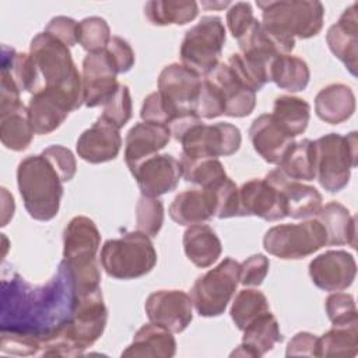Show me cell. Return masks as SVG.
<instances>
[{"mask_svg":"<svg viewBox=\"0 0 358 358\" xmlns=\"http://www.w3.org/2000/svg\"><path fill=\"white\" fill-rule=\"evenodd\" d=\"M77 296L66 270L45 285H31L18 274L1 281V330L34 336L41 341L66 323L74 310Z\"/></svg>","mask_w":358,"mask_h":358,"instance_id":"cell-1","label":"cell"},{"mask_svg":"<svg viewBox=\"0 0 358 358\" xmlns=\"http://www.w3.org/2000/svg\"><path fill=\"white\" fill-rule=\"evenodd\" d=\"M108 322V309L101 288L77 298L71 317L41 341L38 355L78 357L91 347L103 333Z\"/></svg>","mask_w":358,"mask_h":358,"instance_id":"cell-2","label":"cell"},{"mask_svg":"<svg viewBox=\"0 0 358 358\" xmlns=\"http://www.w3.org/2000/svg\"><path fill=\"white\" fill-rule=\"evenodd\" d=\"M17 185L29 217L36 221H50L57 215L63 182L42 154L28 155L18 164Z\"/></svg>","mask_w":358,"mask_h":358,"instance_id":"cell-3","label":"cell"},{"mask_svg":"<svg viewBox=\"0 0 358 358\" xmlns=\"http://www.w3.org/2000/svg\"><path fill=\"white\" fill-rule=\"evenodd\" d=\"M29 55L38 67L42 88L66 92L78 108L84 103L81 74L73 62L69 46L43 31L32 38Z\"/></svg>","mask_w":358,"mask_h":358,"instance_id":"cell-4","label":"cell"},{"mask_svg":"<svg viewBox=\"0 0 358 358\" xmlns=\"http://www.w3.org/2000/svg\"><path fill=\"white\" fill-rule=\"evenodd\" d=\"M157 252L148 235L133 231L108 239L101 249V266L116 280H134L148 274L157 264Z\"/></svg>","mask_w":358,"mask_h":358,"instance_id":"cell-5","label":"cell"},{"mask_svg":"<svg viewBox=\"0 0 358 358\" xmlns=\"http://www.w3.org/2000/svg\"><path fill=\"white\" fill-rule=\"evenodd\" d=\"M256 4L262 10V22L284 36L309 39L323 28L324 7L317 0L257 1Z\"/></svg>","mask_w":358,"mask_h":358,"instance_id":"cell-6","label":"cell"},{"mask_svg":"<svg viewBox=\"0 0 358 358\" xmlns=\"http://www.w3.org/2000/svg\"><path fill=\"white\" fill-rule=\"evenodd\" d=\"M357 131L329 133L315 140L316 178L324 190L336 193L348 185L351 169L357 166Z\"/></svg>","mask_w":358,"mask_h":358,"instance_id":"cell-7","label":"cell"},{"mask_svg":"<svg viewBox=\"0 0 358 358\" xmlns=\"http://www.w3.org/2000/svg\"><path fill=\"white\" fill-rule=\"evenodd\" d=\"M225 43V27L217 15H206L186 31L180 45L182 64L196 74L207 76L220 63Z\"/></svg>","mask_w":358,"mask_h":358,"instance_id":"cell-8","label":"cell"},{"mask_svg":"<svg viewBox=\"0 0 358 358\" xmlns=\"http://www.w3.org/2000/svg\"><path fill=\"white\" fill-rule=\"evenodd\" d=\"M239 268L235 259L225 257L214 268L197 277L190 298L200 316L214 317L225 312L239 284Z\"/></svg>","mask_w":358,"mask_h":358,"instance_id":"cell-9","label":"cell"},{"mask_svg":"<svg viewBox=\"0 0 358 358\" xmlns=\"http://www.w3.org/2000/svg\"><path fill=\"white\" fill-rule=\"evenodd\" d=\"M324 245H327L326 231L316 218L275 225L263 238L264 250L282 260L303 259Z\"/></svg>","mask_w":358,"mask_h":358,"instance_id":"cell-10","label":"cell"},{"mask_svg":"<svg viewBox=\"0 0 358 358\" xmlns=\"http://www.w3.org/2000/svg\"><path fill=\"white\" fill-rule=\"evenodd\" d=\"M182 144V157L190 159L218 158L235 154L242 143L241 130L231 123L218 122L193 123L178 140Z\"/></svg>","mask_w":358,"mask_h":358,"instance_id":"cell-11","label":"cell"},{"mask_svg":"<svg viewBox=\"0 0 358 358\" xmlns=\"http://www.w3.org/2000/svg\"><path fill=\"white\" fill-rule=\"evenodd\" d=\"M101 245V234L95 222L85 217H73L63 231V260L71 271L99 267L96 252Z\"/></svg>","mask_w":358,"mask_h":358,"instance_id":"cell-12","label":"cell"},{"mask_svg":"<svg viewBox=\"0 0 358 358\" xmlns=\"http://www.w3.org/2000/svg\"><path fill=\"white\" fill-rule=\"evenodd\" d=\"M117 74L116 66L105 49L88 53L83 60L81 76L84 105L88 108L103 106L119 87Z\"/></svg>","mask_w":358,"mask_h":358,"instance_id":"cell-13","label":"cell"},{"mask_svg":"<svg viewBox=\"0 0 358 358\" xmlns=\"http://www.w3.org/2000/svg\"><path fill=\"white\" fill-rule=\"evenodd\" d=\"M144 309L150 322L172 333H182L193 319L192 298L180 289H159L150 294Z\"/></svg>","mask_w":358,"mask_h":358,"instance_id":"cell-14","label":"cell"},{"mask_svg":"<svg viewBox=\"0 0 358 358\" xmlns=\"http://www.w3.org/2000/svg\"><path fill=\"white\" fill-rule=\"evenodd\" d=\"M141 196L159 197L176 189L182 178V165L171 154H155L131 171Z\"/></svg>","mask_w":358,"mask_h":358,"instance_id":"cell-15","label":"cell"},{"mask_svg":"<svg viewBox=\"0 0 358 358\" xmlns=\"http://www.w3.org/2000/svg\"><path fill=\"white\" fill-rule=\"evenodd\" d=\"M357 275V263L345 250H327L309 263L312 282L327 292L343 291L351 287Z\"/></svg>","mask_w":358,"mask_h":358,"instance_id":"cell-16","label":"cell"},{"mask_svg":"<svg viewBox=\"0 0 358 358\" xmlns=\"http://www.w3.org/2000/svg\"><path fill=\"white\" fill-rule=\"evenodd\" d=\"M76 102L63 91L42 88L35 92L28 103L29 122L35 134H49L60 127L69 113L77 110Z\"/></svg>","mask_w":358,"mask_h":358,"instance_id":"cell-17","label":"cell"},{"mask_svg":"<svg viewBox=\"0 0 358 358\" xmlns=\"http://www.w3.org/2000/svg\"><path fill=\"white\" fill-rule=\"evenodd\" d=\"M255 215L266 221L287 217L281 192L266 179H250L239 187V217Z\"/></svg>","mask_w":358,"mask_h":358,"instance_id":"cell-18","label":"cell"},{"mask_svg":"<svg viewBox=\"0 0 358 358\" xmlns=\"http://www.w3.org/2000/svg\"><path fill=\"white\" fill-rule=\"evenodd\" d=\"M206 78L220 90L225 102V116L245 117L253 112L256 92L234 73L228 63H218Z\"/></svg>","mask_w":358,"mask_h":358,"instance_id":"cell-19","label":"cell"},{"mask_svg":"<svg viewBox=\"0 0 358 358\" xmlns=\"http://www.w3.org/2000/svg\"><path fill=\"white\" fill-rule=\"evenodd\" d=\"M249 138L255 151L273 165H278L295 143L294 137L277 123L271 113H263L252 122Z\"/></svg>","mask_w":358,"mask_h":358,"instance_id":"cell-20","label":"cell"},{"mask_svg":"<svg viewBox=\"0 0 358 358\" xmlns=\"http://www.w3.org/2000/svg\"><path fill=\"white\" fill-rule=\"evenodd\" d=\"M274 185L282 194L287 217L299 220L315 217L322 207V194L316 187L299 180L287 178L278 168L268 172L264 178Z\"/></svg>","mask_w":358,"mask_h":358,"instance_id":"cell-21","label":"cell"},{"mask_svg":"<svg viewBox=\"0 0 358 358\" xmlns=\"http://www.w3.org/2000/svg\"><path fill=\"white\" fill-rule=\"evenodd\" d=\"M201 77L183 66L171 63L158 76V92L180 110H193Z\"/></svg>","mask_w":358,"mask_h":358,"instance_id":"cell-22","label":"cell"},{"mask_svg":"<svg viewBox=\"0 0 358 358\" xmlns=\"http://www.w3.org/2000/svg\"><path fill=\"white\" fill-rule=\"evenodd\" d=\"M122 147L119 129L98 117V120L84 130L76 144L77 154L90 164H102L117 157Z\"/></svg>","mask_w":358,"mask_h":358,"instance_id":"cell-23","label":"cell"},{"mask_svg":"<svg viewBox=\"0 0 358 358\" xmlns=\"http://www.w3.org/2000/svg\"><path fill=\"white\" fill-rule=\"evenodd\" d=\"M171 140V131L166 126L140 122L136 123L124 138V162L131 171L141 161L158 154Z\"/></svg>","mask_w":358,"mask_h":358,"instance_id":"cell-24","label":"cell"},{"mask_svg":"<svg viewBox=\"0 0 358 358\" xmlns=\"http://www.w3.org/2000/svg\"><path fill=\"white\" fill-rule=\"evenodd\" d=\"M326 42L331 53L343 62L351 76L357 77V56H358V17L357 3L344 10L336 24L326 34Z\"/></svg>","mask_w":358,"mask_h":358,"instance_id":"cell-25","label":"cell"},{"mask_svg":"<svg viewBox=\"0 0 358 358\" xmlns=\"http://www.w3.org/2000/svg\"><path fill=\"white\" fill-rule=\"evenodd\" d=\"M242 331V343L231 352V357L259 358L271 351L273 347L284 338L278 322L270 310L257 316Z\"/></svg>","mask_w":358,"mask_h":358,"instance_id":"cell-26","label":"cell"},{"mask_svg":"<svg viewBox=\"0 0 358 358\" xmlns=\"http://www.w3.org/2000/svg\"><path fill=\"white\" fill-rule=\"evenodd\" d=\"M175 352L176 340L172 331L150 322L136 331L131 344L122 352V357L171 358Z\"/></svg>","mask_w":358,"mask_h":358,"instance_id":"cell-27","label":"cell"},{"mask_svg":"<svg viewBox=\"0 0 358 358\" xmlns=\"http://www.w3.org/2000/svg\"><path fill=\"white\" fill-rule=\"evenodd\" d=\"M315 112L326 123H343L355 112V95L345 84L336 83L326 85L315 98Z\"/></svg>","mask_w":358,"mask_h":358,"instance_id":"cell-28","label":"cell"},{"mask_svg":"<svg viewBox=\"0 0 358 358\" xmlns=\"http://www.w3.org/2000/svg\"><path fill=\"white\" fill-rule=\"evenodd\" d=\"M169 217L179 225H194L214 217V201L208 189H190L175 196Z\"/></svg>","mask_w":358,"mask_h":358,"instance_id":"cell-29","label":"cell"},{"mask_svg":"<svg viewBox=\"0 0 358 358\" xmlns=\"http://www.w3.org/2000/svg\"><path fill=\"white\" fill-rule=\"evenodd\" d=\"M183 250L186 257L197 267L214 264L222 252V245L215 231L206 224L189 225L183 232Z\"/></svg>","mask_w":358,"mask_h":358,"instance_id":"cell-30","label":"cell"},{"mask_svg":"<svg viewBox=\"0 0 358 358\" xmlns=\"http://www.w3.org/2000/svg\"><path fill=\"white\" fill-rule=\"evenodd\" d=\"M28 106L22 102L0 108V140L11 151H24L34 138Z\"/></svg>","mask_w":358,"mask_h":358,"instance_id":"cell-31","label":"cell"},{"mask_svg":"<svg viewBox=\"0 0 358 358\" xmlns=\"http://www.w3.org/2000/svg\"><path fill=\"white\" fill-rule=\"evenodd\" d=\"M315 218L326 231L327 245H348L355 248V217L338 201H330L320 207Z\"/></svg>","mask_w":358,"mask_h":358,"instance_id":"cell-32","label":"cell"},{"mask_svg":"<svg viewBox=\"0 0 358 358\" xmlns=\"http://www.w3.org/2000/svg\"><path fill=\"white\" fill-rule=\"evenodd\" d=\"M1 74L11 78L20 91L35 94L42 90V80L32 56L7 45L1 46Z\"/></svg>","mask_w":358,"mask_h":358,"instance_id":"cell-33","label":"cell"},{"mask_svg":"<svg viewBox=\"0 0 358 358\" xmlns=\"http://www.w3.org/2000/svg\"><path fill=\"white\" fill-rule=\"evenodd\" d=\"M145 18L152 25H185L199 14L193 0H151L144 6Z\"/></svg>","mask_w":358,"mask_h":358,"instance_id":"cell-34","label":"cell"},{"mask_svg":"<svg viewBox=\"0 0 358 358\" xmlns=\"http://www.w3.org/2000/svg\"><path fill=\"white\" fill-rule=\"evenodd\" d=\"M278 169L289 179L310 182L316 179V148L315 141L303 138L289 148L278 164Z\"/></svg>","mask_w":358,"mask_h":358,"instance_id":"cell-35","label":"cell"},{"mask_svg":"<svg viewBox=\"0 0 358 358\" xmlns=\"http://www.w3.org/2000/svg\"><path fill=\"white\" fill-rule=\"evenodd\" d=\"M310 78V71L306 62L298 56L281 55L274 59L270 70V81L278 88L299 92L303 91Z\"/></svg>","mask_w":358,"mask_h":358,"instance_id":"cell-36","label":"cell"},{"mask_svg":"<svg viewBox=\"0 0 358 358\" xmlns=\"http://www.w3.org/2000/svg\"><path fill=\"white\" fill-rule=\"evenodd\" d=\"M273 117L291 136L302 134L310 119V105L298 96L281 95L275 98L273 105Z\"/></svg>","mask_w":358,"mask_h":358,"instance_id":"cell-37","label":"cell"},{"mask_svg":"<svg viewBox=\"0 0 358 358\" xmlns=\"http://www.w3.org/2000/svg\"><path fill=\"white\" fill-rule=\"evenodd\" d=\"M358 352V323L333 326L319 337V357H355Z\"/></svg>","mask_w":358,"mask_h":358,"instance_id":"cell-38","label":"cell"},{"mask_svg":"<svg viewBox=\"0 0 358 358\" xmlns=\"http://www.w3.org/2000/svg\"><path fill=\"white\" fill-rule=\"evenodd\" d=\"M270 310L266 295L257 289L245 288L239 291L231 305V319L239 330H243L257 316Z\"/></svg>","mask_w":358,"mask_h":358,"instance_id":"cell-39","label":"cell"},{"mask_svg":"<svg viewBox=\"0 0 358 358\" xmlns=\"http://www.w3.org/2000/svg\"><path fill=\"white\" fill-rule=\"evenodd\" d=\"M180 165L182 176L185 178V180L199 185L203 189L211 187L228 178L224 165L217 158L190 159L186 157H180Z\"/></svg>","mask_w":358,"mask_h":358,"instance_id":"cell-40","label":"cell"},{"mask_svg":"<svg viewBox=\"0 0 358 358\" xmlns=\"http://www.w3.org/2000/svg\"><path fill=\"white\" fill-rule=\"evenodd\" d=\"M110 38V28L102 17H87L78 22L77 43L88 53L103 50Z\"/></svg>","mask_w":358,"mask_h":358,"instance_id":"cell-41","label":"cell"},{"mask_svg":"<svg viewBox=\"0 0 358 358\" xmlns=\"http://www.w3.org/2000/svg\"><path fill=\"white\" fill-rule=\"evenodd\" d=\"M164 224V204L158 197L141 196L136 204L137 231L154 238Z\"/></svg>","mask_w":358,"mask_h":358,"instance_id":"cell-42","label":"cell"},{"mask_svg":"<svg viewBox=\"0 0 358 358\" xmlns=\"http://www.w3.org/2000/svg\"><path fill=\"white\" fill-rule=\"evenodd\" d=\"M206 189H208L213 196L214 217L220 220L239 217V187L232 179L225 178L217 185Z\"/></svg>","mask_w":358,"mask_h":358,"instance_id":"cell-43","label":"cell"},{"mask_svg":"<svg viewBox=\"0 0 358 358\" xmlns=\"http://www.w3.org/2000/svg\"><path fill=\"white\" fill-rule=\"evenodd\" d=\"M182 112H186V110L178 109L166 98H164L158 91H155L144 98L140 116L143 122L157 123L168 127L169 123Z\"/></svg>","mask_w":358,"mask_h":358,"instance_id":"cell-44","label":"cell"},{"mask_svg":"<svg viewBox=\"0 0 358 358\" xmlns=\"http://www.w3.org/2000/svg\"><path fill=\"white\" fill-rule=\"evenodd\" d=\"M193 112L200 119H215L225 112V102L220 90L206 77L201 80L197 98L193 103Z\"/></svg>","mask_w":358,"mask_h":358,"instance_id":"cell-45","label":"cell"},{"mask_svg":"<svg viewBox=\"0 0 358 358\" xmlns=\"http://www.w3.org/2000/svg\"><path fill=\"white\" fill-rule=\"evenodd\" d=\"M131 116V95L130 90L124 84H119L113 96L103 105L102 115L99 116L102 120L109 124L122 129Z\"/></svg>","mask_w":358,"mask_h":358,"instance_id":"cell-46","label":"cell"},{"mask_svg":"<svg viewBox=\"0 0 358 358\" xmlns=\"http://www.w3.org/2000/svg\"><path fill=\"white\" fill-rule=\"evenodd\" d=\"M326 313L333 326L358 323L357 306L351 294L336 291L326 298Z\"/></svg>","mask_w":358,"mask_h":358,"instance_id":"cell-47","label":"cell"},{"mask_svg":"<svg viewBox=\"0 0 358 358\" xmlns=\"http://www.w3.org/2000/svg\"><path fill=\"white\" fill-rule=\"evenodd\" d=\"M0 350L11 355H36L41 350V340L11 330H1Z\"/></svg>","mask_w":358,"mask_h":358,"instance_id":"cell-48","label":"cell"},{"mask_svg":"<svg viewBox=\"0 0 358 358\" xmlns=\"http://www.w3.org/2000/svg\"><path fill=\"white\" fill-rule=\"evenodd\" d=\"M41 154L52 164V166L59 173L62 182H69L74 178L77 171V162L76 157L69 148L55 144L45 148Z\"/></svg>","mask_w":358,"mask_h":358,"instance_id":"cell-49","label":"cell"},{"mask_svg":"<svg viewBox=\"0 0 358 358\" xmlns=\"http://www.w3.org/2000/svg\"><path fill=\"white\" fill-rule=\"evenodd\" d=\"M239 268V282L245 287H259L264 281L270 262L264 255H252L243 260Z\"/></svg>","mask_w":358,"mask_h":358,"instance_id":"cell-50","label":"cell"},{"mask_svg":"<svg viewBox=\"0 0 358 358\" xmlns=\"http://www.w3.org/2000/svg\"><path fill=\"white\" fill-rule=\"evenodd\" d=\"M257 18L253 15L250 3L238 1L231 4L227 11V25L234 38H242Z\"/></svg>","mask_w":358,"mask_h":358,"instance_id":"cell-51","label":"cell"},{"mask_svg":"<svg viewBox=\"0 0 358 358\" xmlns=\"http://www.w3.org/2000/svg\"><path fill=\"white\" fill-rule=\"evenodd\" d=\"M108 55L110 56L112 62L116 66V70L119 74L127 73L131 70L136 62L134 52L129 42L120 36H112L108 46L105 48Z\"/></svg>","mask_w":358,"mask_h":358,"instance_id":"cell-52","label":"cell"},{"mask_svg":"<svg viewBox=\"0 0 358 358\" xmlns=\"http://www.w3.org/2000/svg\"><path fill=\"white\" fill-rule=\"evenodd\" d=\"M77 27L78 22L76 20L66 15H57L48 22L45 32L50 34L66 46L71 48L77 43Z\"/></svg>","mask_w":358,"mask_h":358,"instance_id":"cell-53","label":"cell"},{"mask_svg":"<svg viewBox=\"0 0 358 358\" xmlns=\"http://www.w3.org/2000/svg\"><path fill=\"white\" fill-rule=\"evenodd\" d=\"M287 357H319V337L309 331L296 333L288 343Z\"/></svg>","mask_w":358,"mask_h":358,"instance_id":"cell-54","label":"cell"},{"mask_svg":"<svg viewBox=\"0 0 358 358\" xmlns=\"http://www.w3.org/2000/svg\"><path fill=\"white\" fill-rule=\"evenodd\" d=\"M1 197H3V220H1V225L6 227L8 220L13 218V214H14V199L7 192V189H4V187H1Z\"/></svg>","mask_w":358,"mask_h":358,"instance_id":"cell-55","label":"cell"},{"mask_svg":"<svg viewBox=\"0 0 358 358\" xmlns=\"http://www.w3.org/2000/svg\"><path fill=\"white\" fill-rule=\"evenodd\" d=\"M201 6H204V7H207V8H225V7H228V6H231V3L229 1H220V3H207V1H204V3H201Z\"/></svg>","mask_w":358,"mask_h":358,"instance_id":"cell-56","label":"cell"}]
</instances>
